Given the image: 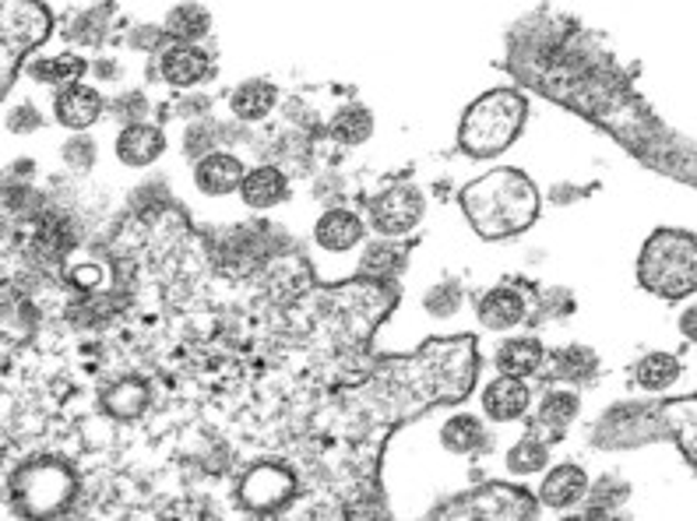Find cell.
I'll return each mask as SVG.
<instances>
[{
    "mask_svg": "<svg viewBox=\"0 0 697 521\" xmlns=\"http://www.w3.org/2000/svg\"><path fill=\"white\" fill-rule=\"evenodd\" d=\"M511 70L518 82L553 102L567 106L610 131L641 163L694 184V145L690 138L673 134L655 113L634 96L623 70L596 46L592 35L564 18L535 14L511 35Z\"/></svg>",
    "mask_w": 697,
    "mask_h": 521,
    "instance_id": "obj_1",
    "label": "cell"
},
{
    "mask_svg": "<svg viewBox=\"0 0 697 521\" xmlns=\"http://www.w3.org/2000/svg\"><path fill=\"white\" fill-rule=\"evenodd\" d=\"M461 208L482 240H504L522 232L540 215V191L518 170H493L461 191Z\"/></svg>",
    "mask_w": 697,
    "mask_h": 521,
    "instance_id": "obj_2",
    "label": "cell"
},
{
    "mask_svg": "<svg viewBox=\"0 0 697 521\" xmlns=\"http://www.w3.org/2000/svg\"><path fill=\"white\" fill-rule=\"evenodd\" d=\"M525 113L529 106L522 93H511V88H493V93L479 96L461 117L458 131L461 152L472 159H490L511 149L514 138L525 128Z\"/></svg>",
    "mask_w": 697,
    "mask_h": 521,
    "instance_id": "obj_3",
    "label": "cell"
},
{
    "mask_svg": "<svg viewBox=\"0 0 697 521\" xmlns=\"http://www.w3.org/2000/svg\"><path fill=\"white\" fill-rule=\"evenodd\" d=\"M638 279L649 293L663 300L690 296L697 285V243L694 232L663 229L645 243L638 261Z\"/></svg>",
    "mask_w": 697,
    "mask_h": 521,
    "instance_id": "obj_4",
    "label": "cell"
},
{
    "mask_svg": "<svg viewBox=\"0 0 697 521\" xmlns=\"http://www.w3.org/2000/svg\"><path fill=\"white\" fill-rule=\"evenodd\" d=\"M78 479L57 458H32L11 476V504L22 518H57L70 508Z\"/></svg>",
    "mask_w": 697,
    "mask_h": 521,
    "instance_id": "obj_5",
    "label": "cell"
},
{
    "mask_svg": "<svg viewBox=\"0 0 697 521\" xmlns=\"http://www.w3.org/2000/svg\"><path fill=\"white\" fill-rule=\"evenodd\" d=\"M431 518L437 521H529L535 518V500L522 487L508 482H487L472 493H461L440 504Z\"/></svg>",
    "mask_w": 697,
    "mask_h": 521,
    "instance_id": "obj_6",
    "label": "cell"
},
{
    "mask_svg": "<svg viewBox=\"0 0 697 521\" xmlns=\"http://www.w3.org/2000/svg\"><path fill=\"white\" fill-rule=\"evenodd\" d=\"M50 32V11L43 4H25V0H8L4 11H0V64H4V75H0V88H11V78L22 57L40 46Z\"/></svg>",
    "mask_w": 697,
    "mask_h": 521,
    "instance_id": "obj_7",
    "label": "cell"
},
{
    "mask_svg": "<svg viewBox=\"0 0 697 521\" xmlns=\"http://www.w3.org/2000/svg\"><path fill=\"white\" fill-rule=\"evenodd\" d=\"M293 493H296V476L275 462L254 465L240 482V504L261 514L285 508L293 500Z\"/></svg>",
    "mask_w": 697,
    "mask_h": 521,
    "instance_id": "obj_8",
    "label": "cell"
},
{
    "mask_svg": "<svg viewBox=\"0 0 697 521\" xmlns=\"http://www.w3.org/2000/svg\"><path fill=\"white\" fill-rule=\"evenodd\" d=\"M373 211V226H378L381 232H388V237H402V232H409L423 215V197L413 191V187H391L384 191L378 202L370 205Z\"/></svg>",
    "mask_w": 697,
    "mask_h": 521,
    "instance_id": "obj_9",
    "label": "cell"
},
{
    "mask_svg": "<svg viewBox=\"0 0 697 521\" xmlns=\"http://www.w3.org/2000/svg\"><path fill=\"white\" fill-rule=\"evenodd\" d=\"M655 420L658 426L666 430V434L676 437V444H680V452L687 455V462L694 465L697 462V399L690 394V399H676V402H666L663 409H655Z\"/></svg>",
    "mask_w": 697,
    "mask_h": 521,
    "instance_id": "obj_10",
    "label": "cell"
},
{
    "mask_svg": "<svg viewBox=\"0 0 697 521\" xmlns=\"http://www.w3.org/2000/svg\"><path fill=\"white\" fill-rule=\"evenodd\" d=\"M99 113H102V99H99L96 88L70 85L57 96V120L64 123V128L85 131L99 120Z\"/></svg>",
    "mask_w": 697,
    "mask_h": 521,
    "instance_id": "obj_11",
    "label": "cell"
},
{
    "mask_svg": "<svg viewBox=\"0 0 697 521\" xmlns=\"http://www.w3.org/2000/svg\"><path fill=\"white\" fill-rule=\"evenodd\" d=\"M578 416V399L570 391H553V394H546V402L540 405V416L532 420V434H535V441L540 437H546V444L549 441H560L564 437V430H567V423Z\"/></svg>",
    "mask_w": 697,
    "mask_h": 521,
    "instance_id": "obj_12",
    "label": "cell"
},
{
    "mask_svg": "<svg viewBox=\"0 0 697 521\" xmlns=\"http://www.w3.org/2000/svg\"><path fill=\"white\" fill-rule=\"evenodd\" d=\"M163 149H166L163 131L149 128V123H134V128L120 131V138H117V155L128 166H149L163 155Z\"/></svg>",
    "mask_w": 697,
    "mask_h": 521,
    "instance_id": "obj_13",
    "label": "cell"
},
{
    "mask_svg": "<svg viewBox=\"0 0 697 521\" xmlns=\"http://www.w3.org/2000/svg\"><path fill=\"white\" fill-rule=\"evenodd\" d=\"M482 405H487V412L493 420H518L522 412L529 409V388L518 381V377H497V381L487 388V394H482Z\"/></svg>",
    "mask_w": 697,
    "mask_h": 521,
    "instance_id": "obj_14",
    "label": "cell"
},
{
    "mask_svg": "<svg viewBox=\"0 0 697 521\" xmlns=\"http://www.w3.org/2000/svg\"><path fill=\"white\" fill-rule=\"evenodd\" d=\"M243 166H240V159H232V155H208L198 163V173H194V180H198V187L205 194H229V191H237L243 187Z\"/></svg>",
    "mask_w": 697,
    "mask_h": 521,
    "instance_id": "obj_15",
    "label": "cell"
},
{
    "mask_svg": "<svg viewBox=\"0 0 697 521\" xmlns=\"http://www.w3.org/2000/svg\"><path fill=\"white\" fill-rule=\"evenodd\" d=\"M585 493H588V479L578 465H560V469H553L543 482V490H540L546 508H570Z\"/></svg>",
    "mask_w": 697,
    "mask_h": 521,
    "instance_id": "obj_16",
    "label": "cell"
},
{
    "mask_svg": "<svg viewBox=\"0 0 697 521\" xmlns=\"http://www.w3.org/2000/svg\"><path fill=\"white\" fill-rule=\"evenodd\" d=\"M317 243L325 247V250H349V247H356L360 243V237H363V222L356 219L352 211H342V208H335V211H328L325 219L317 222Z\"/></svg>",
    "mask_w": 697,
    "mask_h": 521,
    "instance_id": "obj_17",
    "label": "cell"
},
{
    "mask_svg": "<svg viewBox=\"0 0 697 521\" xmlns=\"http://www.w3.org/2000/svg\"><path fill=\"white\" fill-rule=\"evenodd\" d=\"M163 75L170 85L187 88L208 75V57L194 46H173L170 53H163Z\"/></svg>",
    "mask_w": 697,
    "mask_h": 521,
    "instance_id": "obj_18",
    "label": "cell"
},
{
    "mask_svg": "<svg viewBox=\"0 0 697 521\" xmlns=\"http://www.w3.org/2000/svg\"><path fill=\"white\" fill-rule=\"evenodd\" d=\"M243 202L250 208H272L285 197V176L275 166H258L243 176Z\"/></svg>",
    "mask_w": 697,
    "mask_h": 521,
    "instance_id": "obj_19",
    "label": "cell"
},
{
    "mask_svg": "<svg viewBox=\"0 0 697 521\" xmlns=\"http://www.w3.org/2000/svg\"><path fill=\"white\" fill-rule=\"evenodd\" d=\"M525 317V303L511 290H493L490 296L479 300V321L487 328H514Z\"/></svg>",
    "mask_w": 697,
    "mask_h": 521,
    "instance_id": "obj_20",
    "label": "cell"
},
{
    "mask_svg": "<svg viewBox=\"0 0 697 521\" xmlns=\"http://www.w3.org/2000/svg\"><path fill=\"white\" fill-rule=\"evenodd\" d=\"M75 247V232H70V222L57 211H46L40 226H35V250L43 258H61Z\"/></svg>",
    "mask_w": 697,
    "mask_h": 521,
    "instance_id": "obj_21",
    "label": "cell"
},
{
    "mask_svg": "<svg viewBox=\"0 0 697 521\" xmlns=\"http://www.w3.org/2000/svg\"><path fill=\"white\" fill-rule=\"evenodd\" d=\"M102 405L117 420H138L141 412L149 409V388L141 381H120V384H113L110 391H106Z\"/></svg>",
    "mask_w": 697,
    "mask_h": 521,
    "instance_id": "obj_22",
    "label": "cell"
},
{
    "mask_svg": "<svg viewBox=\"0 0 697 521\" xmlns=\"http://www.w3.org/2000/svg\"><path fill=\"white\" fill-rule=\"evenodd\" d=\"M497 367L508 377H525L543 367V346L532 343V338H518V343H504L497 356Z\"/></svg>",
    "mask_w": 697,
    "mask_h": 521,
    "instance_id": "obj_23",
    "label": "cell"
},
{
    "mask_svg": "<svg viewBox=\"0 0 697 521\" xmlns=\"http://www.w3.org/2000/svg\"><path fill=\"white\" fill-rule=\"evenodd\" d=\"M229 106H232V113H237V117L258 120V117H264L275 106V85L272 82H247V85L237 88V93H232Z\"/></svg>",
    "mask_w": 697,
    "mask_h": 521,
    "instance_id": "obj_24",
    "label": "cell"
},
{
    "mask_svg": "<svg viewBox=\"0 0 697 521\" xmlns=\"http://www.w3.org/2000/svg\"><path fill=\"white\" fill-rule=\"evenodd\" d=\"M676 377H680V363H676V359L669 356V352H652V356H645L641 359V363L634 367V381L641 384V388H649V391H663V388H669Z\"/></svg>",
    "mask_w": 697,
    "mask_h": 521,
    "instance_id": "obj_25",
    "label": "cell"
},
{
    "mask_svg": "<svg viewBox=\"0 0 697 521\" xmlns=\"http://www.w3.org/2000/svg\"><path fill=\"white\" fill-rule=\"evenodd\" d=\"M208 25H211V18L198 4H181V8H173L170 18H166V32L173 35L176 43L202 40V35L208 32Z\"/></svg>",
    "mask_w": 697,
    "mask_h": 521,
    "instance_id": "obj_26",
    "label": "cell"
},
{
    "mask_svg": "<svg viewBox=\"0 0 697 521\" xmlns=\"http://www.w3.org/2000/svg\"><path fill=\"white\" fill-rule=\"evenodd\" d=\"M331 134H335V141H342V145H363V141L373 134L370 110H363V106H349V110L335 117Z\"/></svg>",
    "mask_w": 697,
    "mask_h": 521,
    "instance_id": "obj_27",
    "label": "cell"
},
{
    "mask_svg": "<svg viewBox=\"0 0 697 521\" xmlns=\"http://www.w3.org/2000/svg\"><path fill=\"white\" fill-rule=\"evenodd\" d=\"M546 465V444L540 441H522V444H514L511 447V455H508V469L518 473V476H529V473H540Z\"/></svg>",
    "mask_w": 697,
    "mask_h": 521,
    "instance_id": "obj_28",
    "label": "cell"
},
{
    "mask_svg": "<svg viewBox=\"0 0 697 521\" xmlns=\"http://www.w3.org/2000/svg\"><path fill=\"white\" fill-rule=\"evenodd\" d=\"M32 75L35 78H43V82H57V85H70V82H78L85 75V61L78 57H57V61H43V64H35L32 67Z\"/></svg>",
    "mask_w": 697,
    "mask_h": 521,
    "instance_id": "obj_29",
    "label": "cell"
},
{
    "mask_svg": "<svg viewBox=\"0 0 697 521\" xmlns=\"http://www.w3.org/2000/svg\"><path fill=\"white\" fill-rule=\"evenodd\" d=\"M444 444L451 447V452H472V447H479L482 444V430H479V423L472 420V416H458V420H451L448 426H444Z\"/></svg>",
    "mask_w": 697,
    "mask_h": 521,
    "instance_id": "obj_30",
    "label": "cell"
},
{
    "mask_svg": "<svg viewBox=\"0 0 697 521\" xmlns=\"http://www.w3.org/2000/svg\"><path fill=\"white\" fill-rule=\"evenodd\" d=\"M402 264H405V254H402V250H391V247H373L370 254L363 258V268H367V272H378V275L399 272Z\"/></svg>",
    "mask_w": 697,
    "mask_h": 521,
    "instance_id": "obj_31",
    "label": "cell"
},
{
    "mask_svg": "<svg viewBox=\"0 0 697 521\" xmlns=\"http://www.w3.org/2000/svg\"><path fill=\"white\" fill-rule=\"evenodd\" d=\"M35 120H40V117H35V113L29 110V106H22V110H18V113L8 120V128H11V131H29V128H35Z\"/></svg>",
    "mask_w": 697,
    "mask_h": 521,
    "instance_id": "obj_32",
    "label": "cell"
},
{
    "mask_svg": "<svg viewBox=\"0 0 697 521\" xmlns=\"http://www.w3.org/2000/svg\"><path fill=\"white\" fill-rule=\"evenodd\" d=\"M64 155H67V159H78V163L85 166L88 159H92V145H88V141H75V145H67Z\"/></svg>",
    "mask_w": 697,
    "mask_h": 521,
    "instance_id": "obj_33",
    "label": "cell"
},
{
    "mask_svg": "<svg viewBox=\"0 0 697 521\" xmlns=\"http://www.w3.org/2000/svg\"><path fill=\"white\" fill-rule=\"evenodd\" d=\"M694 317H697V314H694V311H690V314H687V317H684V332H687V335H690V338H694Z\"/></svg>",
    "mask_w": 697,
    "mask_h": 521,
    "instance_id": "obj_34",
    "label": "cell"
}]
</instances>
